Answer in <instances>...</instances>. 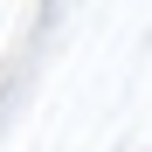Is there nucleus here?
I'll use <instances>...</instances> for the list:
<instances>
[]
</instances>
